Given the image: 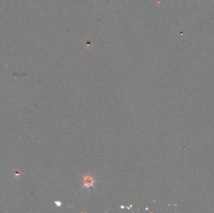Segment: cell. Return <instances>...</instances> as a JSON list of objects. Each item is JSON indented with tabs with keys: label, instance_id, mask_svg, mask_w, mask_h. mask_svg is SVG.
Wrapping results in <instances>:
<instances>
[{
	"label": "cell",
	"instance_id": "obj_1",
	"mask_svg": "<svg viewBox=\"0 0 214 213\" xmlns=\"http://www.w3.org/2000/svg\"><path fill=\"white\" fill-rule=\"evenodd\" d=\"M95 182V180L94 178L91 176L89 174L85 176L83 179V187H85L86 188H90L93 187Z\"/></svg>",
	"mask_w": 214,
	"mask_h": 213
}]
</instances>
